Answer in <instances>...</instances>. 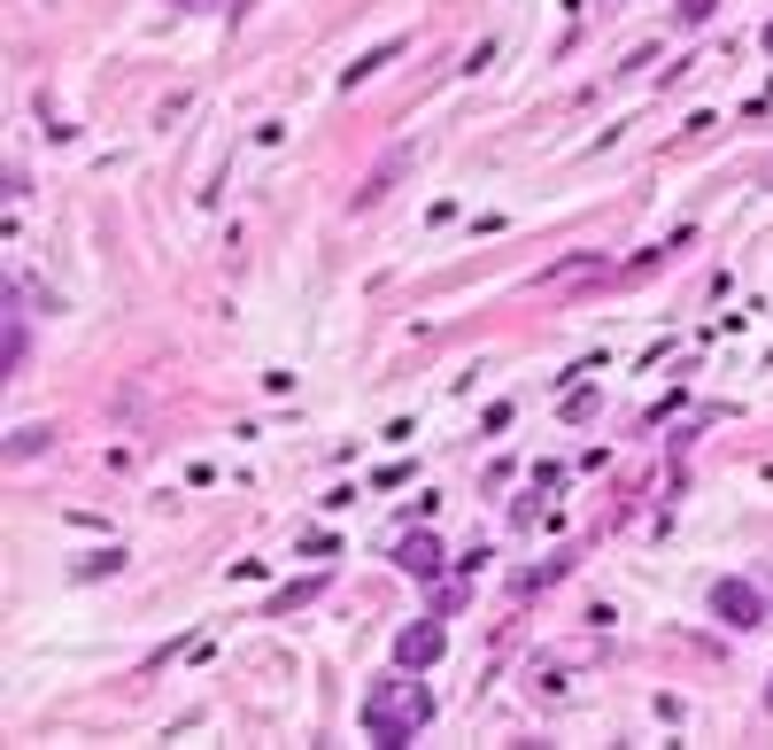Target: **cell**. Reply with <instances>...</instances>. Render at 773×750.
Listing matches in <instances>:
<instances>
[{
	"label": "cell",
	"mask_w": 773,
	"mask_h": 750,
	"mask_svg": "<svg viewBox=\"0 0 773 750\" xmlns=\"http://www.w3.org/2000/svg\"><path fill=\"white\" fill-rule=\"evenodd\" d=\"M434 719V689L425 681H379L372 697H364V735L372 742H418V727Z\"/></svg>",
	"instance_id": "1"
},
{
	"label": "cell",
	"mask_w": 773,
	"mask_h": 750,
	"mask_svg": "<svg viewBox=\"0 0 773 750\" xmlns=\"http://www.w3.org/2000/svg\"><path fill=\"white\" fill-rule=\"evenodd\" d=\"M442 642H449V634H442L434 619H418V627H402V634H395V665H410V674H425V665L442 657Z\"/></svg>",
	"instance_id": "2"
},
{
	"label": "cell",
	"mask_w": 773,
	"mask_h": 750,
	"mask_svg": "<svg viewBox=\"0 0 773 750\" xmlns=\"http://www.w3.org/2000/svg\"><path fill=\"white\" fill-rule=\"evenodd\" d=\"M712 612H720L727 627H758V619H765V604H758L750 580H720V589H712Z\"/></svg>",
	"instance_id": "3"
},
{
	"label": "cell",
	"mask_w": 773,
	"mask_h": 750,
	"mask_svg": "<svg viewBox=\"0 0 773 750\" xmlns=\"http://www.w3.org/2000/svg\"><path fill=\"white\" fill-rule=\"evenodd\" d=\"M395 565H402V572H418V580H434V572H442V542L418 527V534H402V542H395Z\"/></svg>",
	"instance_id": "4"
},
{
	"label": "cell",
	"mask_w": 773,
	"mask_h": 750,
	"mask_svg": "<svg viewBox=\"0 0 773 750\" xmlns=\"http://www.w3.org/2000/svg\"><path fill=\"white\" fill-rule=\"evenodd\" d=\"M410 162H418V147H395V155H387V162H379V171H372V179H364V186H357V209H372V202H379V194H387V186H395V179H402V171H410Z\"/></svg>",
	"instance_id": "5"
},
{
	"label": "cell",
	"mask_w": 773,
	"mask_h": 750,
	"mask_svg": "<svg viewBox=\"0 0 773 750\" xmlns=\"http://www.w3.org/2000/svg\"><path fill=\"white\" fill-rule=\"evenodd\" d=\"M47 441H55V426H16V434H9V457H39Z\"/></svg>",
	"instance_id": "6"
},
{
	"label": "cell",
	"mask_w": 773,
	"mask_h": 750,
	"mask_svg": "<svg viewBox=\"0 0 773 750\" xmlns=\"http://www.w3.org/2000/svg\"><path fill=\"white\" fill-rule=\"evenodd\" d=\"M32 356V332H24V310H9V372H24Z\"/></svg>",
	"instance_id": "7"
},
{
	"label": "cell",
	"mask_w": 773,
	"mask_h": 750,
	"mask_svg": "<svg viewBox=\"0 0 773 750\" xmlns=\"http://www.w3.org/2000/svg\"><path fill=\"white\" fill-rule=\"evenodd\" d=\"M294 604H317V580H294V589L271 596V612H294Z\"/></svg>",
	"instance_id": "8"
},
{
	"label": "cell",
	"mask_w": 773,
	"mask_h": 750,
	"mask_svg": "<svg viewBox=\"0 0 773 750\" xmlns=\"http://www.w3.org/2000/svg\"><path fill=\"white\" fill-rule=\"evenodd\" d=\"M712 16V0H680V24H704Z\"/></svg>",
	"instance_id": "9"
},
{
	"label": "cell",
	"mask_w": 773,
	"mask_h": 750,
	"mask_svg": "<svg viewBox=\"0 0 773 750\" xmlns=\"http://www.w3.org/2000/svg\"><path fill=\"white\" fill-rule=\"evenodd\" d=\"M179 9H202V0H179Z\"/></svg>",
	"instance_id": "10"
}]
</instances>
